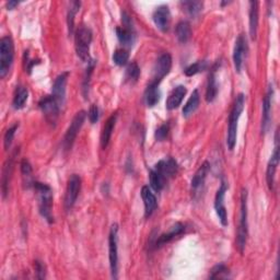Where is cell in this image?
Wrapping results in <instances>:
<instances>
[{"label": "cell", "mask_w": 280, "mask_h": 280, "mask_svg": "<svg viewBox=\"0 0 280 280\" xmlns=\"http://www.w3.org/2000/svg\"><path fill=\"white\" fill-rule=\"evenodd\" d=\"M39 106L42 113L44 114L45 119L48 123L51 125H55L57 118L59 116L61 107L59 103L56 101V99L53 96H46L41 99V101L39 102Z\"/></svg>", "instance_id": "9c48e42d"}, {"label": "cell", "mask_w": 280, "mask_h": 280, "mask_svg": "<svg viewBox=\"0 0 280 280\" xmlns=\"http://www.w3.org/2000/svg\"><path fill=\"white\" fill-rule=\"evenodd\" d=\"M80 190L81 178L77 174H73L68 181L66 195H65V208H66V210H70L71 208L74 207L79 193H80Z\"/></svg>", "instance_id": "30bf717a"}, {"label": "cell", "mask_w": 280, "mask_h": 280, "mask_svg": "<svg viewBox=\"0 0 280 280\" xmlns=\"http://www.w3.org/2000/svg\"><path fill=\"white\" fill-rule=\"evenodd\" d=\"M68 77L69 73L68 71H65V73H61L55 79L53 84L52 96L56 99V101L59 103L60 106L64 105L65 99H66V85L68 81Z\"/></svg>", "instance_id": "5bb4252c"}, {"label": "cell", "mask_w": 280, "mask_h": 280, "mask_svg": "<svg viewBox=\"0 0 280 280\" xmlns=\"http://www.w3.org/2000/svg\"><path fill=\"white\" fill-rule=\"evenodd\" d=\"M258 4L257 2L250 3V37L253 41L256 40L258 27Z\"/></svg>", "instance_id": "4316f807"}, {"label": "cell", "mask_w": 280, "mask_h": 280, "mask_svg": "<svg viewBox=\"0 0 280 280\" xmlns=\"http://www.w3.org/2000/svg\"><path fill=\"white\" fill-rule=\"evenodd\" d=\"M129 59V54L126 49H117L113 55V61L117 66H125Z\"/></svg>", "instance_id": "74e56055"}, {"label": "cell", "mask_w": 280, "mask_h": 280, "mask_svg": "<svg viewBox=\"0 0 280 280\" xmlns=\"http://www.w3.org/2000/svg\"><path fill=\"white\" fill-rule=\"evenodd\" d=\"M76 42V52L79 58L82 61L90 60V45L92 42V32L89 27L81 26L79 27L75 34Z\"/></svg>", "instance_id": "5b68a950"}, {"label": "cell", "mask_w": 280, "mask_h": 280, "mask_svg": "<svg viewBox=\"0 0 280 280\" xmlns=\"http://www.w3.org/2000/svg\"><path fill=\"white\" fill-rule=\"evenodd\" d=\"M155 171L159 172L161 175H163L167 179L173 177L177 173V163L174 159L172 158H168V159H164L158 162L154 168Z\"/></svg>", "instance_id": "e0dca14e"}, {"label": "cell", "mask_w": 280, "mask_h": 280, "mask_svg": "<svg viewBox=\"0 0 280 280\" xmlns=\"http://www.w3.org/2000/svg\"><path fill=\"white\" fill-rule=\"evenodd\" d=\"M18 127H19V124H16V125H13L12 127H10L8 129V131L6 132L5 137H4V146H5L6 150H8L10 148L11 143H12V140H13V137H14V135H16V132H17Z\"/></svg>", "instance_id": "ab89813d"}, {"label": "cell", "mask_w": 280, "mask_h": 280, "mask_svg": "<svg viewBox=\"0 0 280 280\" xmlns=\"http://www.w3.org/2000/svg\"><path fill=\"white\" fill-rule=\"evenodd\" d=\"M159 84L155 81H152L149 83V85L146 89L145 92V101L147 106L149 107H153L154 105H157V103L159 102L160 100V90H159Z\"/></svg>", "instance_id": "484cf974"}, {"label": "cell", "mask_w": 280, "mask_h": 280, "mask_svg": "<svg viewBox=\"0 0 280 280\" xmlns=\"http://www.w3.org/2000/svg\"><path fill=\"white\" fill-rule=\"evenodd\" d=\"M27 98H28L27 89H25L24 87H18V89L16 91V95H14V98H13V102H12V105L14 109L16 110L23 109L26 101H27Z\"/></svg>", "instance_id": "4dcf8cb0"}, {"label": "cell", "mask_w": 280, "mask_h": 280, "mask_svg": "<svg viewBox=\"0 0 280 280\" xmlns=\"http://www.w3.org/2000/svg\"><path fill=\"white\" fill-rule=\"evenodd\" d=\"M169 132H170V125L168 123H166V124L161 125L159 128L157 129V132L154 134V137L158 141H163V140L167 139Z\"/></svg>", "instance_id": "60d3db41"}, {"label": "cell", "mask_w": 280, "mask_h": 280, "mask_svg": "<svg viewBox=\"0 0 280 280\" xmlns=\"http://www.w3.org/2000/svg\"><path fill=\"white\" fill-rule=\"evenodd\" d=\"M140 76V68L136 61L131 63L126 69V79L131 82H136Z\"/></svg>", "instance_id": "e575fe53"}, {"label": "cell", "mask_w": 280, "mask_h": 280, "mask_svg": "<svg viewBox=\"0 0 280 280\" xmlns=\"http://www.w3.org/2000/svg\"><path fill=\"white\" fill-rule=\"evenodd\" d=\"M206 68H207V63L205 60H199V61H196L195 64L191 65V66H189L184 70V73L188 77H192V76H195L199 73H202V71H204Z\"/></svg>", "instance_id": "d590c367"}, {"label": "cell", "mask_w": 280, "mask_h": 280, "mask_svg": "<svg viewBox=\"0 0 280 280\" xmlns=\"http://www.w3.org/2000/svg\"><path fill=\"white\" fill-rule=\"evenodd\" d=\"M209 170H210L209 163L204 162L202 164V166L199 167V169L196 171L195 175H194L193 178H192V184H191L192 185V190L194 192L198 191L204 185L205 179H206V177L208 175V172H209Z\"/></svg>", "instance_id": "d4e9b609"}, {"label": "cell", "mask_w": 280, "mask_h": 280, "mask_svg": "<svg viewBox=\"0 0 280 280\" xmlns=\"http://www.w3.org/2000/svg\"><path fill=\"white\" fill-rule=\"evenodd\" d=\"M175 35L181 43L189 42L192 38V27L188 21H181L175 27Z\"/></svg>", "instance_id": "83f0119b"}, {"label": "cell", "mask_w": 280, "mask_h": 280, "mask_svg": "<svg viewBox=\"0 0 280 280\" xmlns=\"http://www.w3.org/2000/svg\"><path fill=\"white\" fill-rule=\"evenodd\" d=\"M186 92H188V90H186L184 85H177V87L170 93V96L167 100V109L172 111L178 107L179 104L182 103L184 97L186 96Z\"/></svg>", "instance_id": "44dd1931"}, {"label": "cell", "mask_w": 280, "mask_h": 280, "mask_svg": "<svg viewBox=\"0 0 280 280\" xmlns=\"http://www.w3.org/2000/svg\"><path fill=\"white\" fill-rule=\"evenodd\" d=\"M109 257L112 277L117 279L118 272V226L114 224L111 227L109 235Z\"/></svg>", "instance_id": "52a82bcc"}, {"label": "cell", "mask_w": 280, "mask_h": 280, "mask_svg": "<svg viewBox=\"0 0 280 280\" xmlns=\"http://www.w3.org/2000/svg\"><path fill=\"white\" fill-rule=\"evenodd\" d=\"M85 116H87V114H85L84 111L78 112L75 115V117L73 118V121L70 123V126L68 127L67 132L65 134L63 139V147L66 151H68V150L73 148L75 140L77 138V135L79 132H80V129L84 123Z\"/></svg>", "instance_id": "ba28073f"}, {"label": "cell", "mask_w": 280, "mask_h": 280, "mask_svg": "<svg viewBox=\"0 0 280 280\" xmlns=\"http://www.w3.org/2000/svg\"><path fill=\"white\" fill-rule=\"evenodd\" d=\"M218 65L216 64L211 69L209 74V79H208V85H207V91H206V101L207 102H212L214 99H216L218 95V82H217V77H216V71H217Z\"/></svg>", "instance_id": "603a6c76"}, {"label": "cell", "mask_w": 280, "mask_h": 280, "mask_svg": "<svg viewBox=\"0 0 280 280\" xmlns=\"http://www.w3.org/2000/svg\"><path fill=\"white\" fill-rule=\"evenodd\" d=\"M247 53V41L246 38L244 37L243 34L239 35V38L235 41V45L233 49V63H234V68L235 70L240 73L244 58H245Z\"/></svg>", "instance_id": "4fadbf2b"}, {"label": "cell", "mask_w": 280, "mask_h": 280, "mask_svg": "<svg viewBox=\"0 0 280 280\" xmlns=\"http://www.w3.org/2000/svg\"><path fill=\"white\" fill-rule=\"evenodd\" d=\"M116 120H117V114L116 113L112 114L111 116L109 117V119L106 120V123L103 127L102 134H101V147L103 149H105L107 146H109L115 124H116Z\"/></svg>", "instance_id": "cb8c5ba5"}, {"label": "cell", "mask_w": 280, "mask_h": 280, "mask_svg": "<svg viewBox=\"0 0 280 280\" xmlns=\"http://www.w3.org/2000/svg\"><path fill=\"white\" fill-rule=\"evenodd\" d=\"M171 67H172L171 55L168 53L162 54L159 58H158L154 65L152 81L160 83L162 79L170 73Z\"/></svg>", "instance_id": "7c38bea8"}, {"label": "cell", "mask_w": 280, "mask_h": 280, "mask_svg": "<svg viewBox=\"0 0 280 280\" xmlns=\"http://www.w3.org/2000/svg\"><path fill=\"white\" fill-rule=\"evenodd\" d=\"M33 188L38 194L39 199V210L42 214V217L44 218L48 224H52L54 221L53 217V193L52 189L48 185L43 184L40 182H34Z\"/></svg>", "instance_id": "7a4b0ae2"}, {"label": "cell", "mask_w": 280, "mask_h": 280, "mask_svg": "<svg viewBox=\"0 0 280 280\" xmlns=\"http://www.w3.org/2000/svg\"><path fill=\"white\" fill-rule=\"evenodd\" d=\"M184 231H185V226L183 224L177 222V224H175L169 230L168 233H164L158 238V240L155 241V247H161L163 245H166V244L170 243L172 240H174L176 236L181 235Z\"/></svg>", "instance_id": "ac0fdd59"}, {"label": "cell", "mask_w": 280, "mask_h": 280, "mask_svg": "<svg viewBox=\"0 0 280 280\" xmlns=\"http://www.w3.org/2000/svg\"><path fill=\"white\" fill-rule=\"evenodd\" d=\"M181 6L190 16L196 17L197 14H199L200 11L203 10L204 4L202 2H182Z\"/></svg>", "instance_id": "1f68e13d"}, {"label": "cell", "mask_w": 280, "mask_h": 280, "mask_svg": "<svg viewBox=\"0 0 280 280\" xmlns=\"http://www.w3.org/2000/svg\"><path fill=\"white\" fill-rule=\"evenodd\" d=\"M210 279H224L229 277V268L224 264L214 266L210 271Z\"/></svg>", "instance_id": "8d00e7d4"}, {"label": "cell", "mask_w": 280, "mask_h": 280, "mask_svg": "<svg viewBox=\"0 0 280 280\" xmlns=\"http://www.w3.org/2000/svg\"><path fill=\"white\" fill-rule=\"evenodd\" d=\"M14 44L10 37H4L0 40V78L8 75L13 63Z\"/></svg>", "instance_id": "3957f363"}, {"label": "cell", "mask_w": 280, "mask_h": 280, "mask_svg": "<svg viewBox=\"0 0 280 280\" xmlns=\"http://www.w3.org/2000/svg\"><path fill=\"white\" fill-rule=\"evenodd\" d=\"M245 105V96L239 95L235 99L233 107L229 115V127H228V135H227V145L230 150H233L236 143V133H238V124L241 114L244 110Z\"/></svg>", "instance_id": "6da1fadb"}, {"label": "cell", "mask_w": 280, "mask_h": 280, "mask_svg": "<svg viewBox=\"0 0 280 280\" xmlns=\"http://www.w3.org/2000/svg\"><path fill=\"white\" fill-rule=\"evenodd\" d=\"M14 155H16V152H14L10 158H8V160L6 161L5 166H4L3 177H2V191H3L4 198L7 196V194H8V192H9V182H10V177H11L12 170H13Z\"/></svg>", "instance_id": "7402d4cb"}, {"label": "cell", "mask_w": 280, "mask_h": 280, "mask_svg": "<svg viewBox=\"0 0 280 280\" xmlns=\"http://www.w3.org/2000/svg\"><path fill=\"white\" fill-rule=\"evenodd\" d=\"M199 101H200L199 93H198L197 90H195L192 93L191 98L189 99V101L186 102L184 109H183V115L185 117H189L190 115H192L194 112H195L198 109Z\"/></svg>", "instance_id": "f546056e"}, {"label": "cell", "mask_w": 280, "mask_h": 280, "mask_svg": "<svg viewBox=\"0 0 280 280\" xmlns=\"http://www.w3.org/2000/svg\"><path fill=\"white\" fill-rule=\"evenodd\" d=\"M228 186L225 182H222L219 190L217 191L216 197H214V209H216L217 216L221 222V225L226 227L228 226V213L225 206V196Z\"/></svg>", "instance_id": "8fae6325"}, {"label": "cell", "mask_w": 280, "mask_h": 280, "mask_svg": "<svg viewBox=\"0 0 280 280\" xmlns=\"http://www.w3.org/2000/svg\"><path fill=\"white\" fill-rule=\"evenodd\" d=\"M141 198L143 200V205H145V214L146 217H150L157 209V198L154 194L151 192L148 186H143L141 190Z\"/></svg>", "instance_id": "ffe728a7"}, {"label": "cell", "mask_w": 280, "mask_h": 280, "mask_svg": "<svg viewBox=\"0 0 280 280\" xmlns=\"http://www.w3.org/2000/svg\"><path fill=\"white\" fill-rule=\"evenodd\" d=\"M153 21L157 27L162 32L169 30L171 22V12L168 6H160L153 13Z\"/></svg>", "instance_id": "2e32d148"}, {"label": "cell", "mask_w": 280, "mask_h": 280, "mask_svg": "<svg viewBox=\"0 0 280 280\" xmlns=\"http://www.w3.org/2000/svg\"><path fill=\"white\" fill-rule=\"evenodd\" d=\"M121 22H123V26L116 27L117 39L123 46L132 47L136 39V33L132 18L125 11L121 12Z\"/></svg>", "instance_id": "8992f818"}, {"label": "cell", "mask_w": 280, "mask_h": 280, "mask_svg": "<svg viewBox=\"0 0 280 280\" xmlns=\"http://www.w3.org/2000/svg\"><path fill=\"white\" fill-rule=\"evenodd\" d=\"M88 116H89V119H90V121H91V124H96L97 121L99 120V116H100V114H99V107H98L96 104H92V105H91L90 110H89Z\"/></svg>", "instance_id": "b9f144b4"}, {"label": "cell", "mask_w": 280, "mask_h": 280, "mask_svg": "<svg viewBox=\"0 0 280 280\" xmlns=\"http://www.w3.org/2000/svg\"><path fill=\"white\" fill-rule=\"evenodd\" d=\"M271 99H272V87L269 85L266 97L263 102V120H262V132L266 133L270 124V114H271Z\"/></svg>", "instance_id": "d6986e66"}, {"label": "cell", "mask_w": 280, "mask_h": 280, "mask_svg": "<svg viewBox=\"0 0 280 280\" xmlns=\"http://www.w3.org/2000/svg\"><path fill=\"white\" fill-rule=\"evenodd\" d=\"M34 268H35V271H37V277L39 279L45 278V265L44 264L40 261H35Z\"/></svg>", "instance_id": "7bdbcfd3"}, {"label": "cell", "mask_w": 280, "mask_h": 280, "mask_svg": "<svg viewBox=\"0 0 280 280\" xmlns=\"http://www.w3.org/2000/svg\"><path fill=\"white\" fill-rule=\"evenodd\" d=\"M149 177H150V185H151V188L155 192H161L168 182V179L163 175H161L159 172L155 171L154 169L150 171Z\"/></svg>", "instance_id": "f1b7e54d"}, {"label": "cell", "mask_w": 280, "mask_h": 280, "mask_svg": "<svg viewBox=\"0 0 280 280\" xmlns=\"http://www.w3.org/2000/svg\"><path fill=\"white\" fill-rule=\"evenodd\" d=\"M247 234V191L243 189L241 193L240 225L238 229V238H236V243H238V247L241 253H243L244 248H245Z\"/></svg>", "instance_id": "277c9868"}, {"label": "cell", "mask_w": 280, "mask_h": 280, "mask_svg": "<svg viewBox=\"0 0 280 280\" xmlns=\"http://www.w3.org/2000/svg\"><path fill=\"white\" fill-rule=\"evenodd\" d=\"M81 4L79 2H74L71 3L70 8L68 10V18H67V22H68V30L69 34L74 33V27H75V17L76 13L80 9Z\"/></svg>", "instance_id": "d6a6232c"}, {"label": "cell", "mask_w": 280, "mask_h": 280, "mask_svg": "<svg viewBox=\"0 0 280 280\" xmlns=\"http://www.w3.org/2000/svg\"><path fill=\"white\" fill-rule=\"evenodd\" d=\"M276 147L274 150V153L271 154L270 160L268 162L267 170H266V181L268 189L270 191L274 190V182H275V174H276V170L279 164V148H278V133L276 134Z\"/></svg>", "instance_id": "9a60e30c"}, {"label": "cell", "mask_w": 280, "mask_h": 280, "mask_svg": "<svg viewBox=\"0 0 280 280\" xmlns=\"http://www.w3.org/2000/svg\"><path fill=\"white\" fill-rule=\"evenodd\" d=\"M19 5L18 2H9L8 4H7V7H8V10H12L14 7H17Z\"/></svg>", "instance_id": "ee69618b"}, {"label": "cell", "mask_w": 280, "mask_h": 280, "mask_svg": "<svg viewBox=\"0 0 280 280\" xmlns=\"http://www.w3.org/2000/svg\"><path fill=\"white\" fill-rule=\"evenodd\" d=\"M21 174H22L25 185L28 186L34 184V182H32V167L30 162L25 159L21 161Z\"/></svg>", "instance_id": "836d02e7"}, {"label": "cell", "mask_w": 280, "mask_h": 280, "mask_svg": "<svg viewBox=\"0 0 280 280\" xmlns=\"http://www.w3.org/2000/svg\"><path fill=\"white\" fill-rule=\"evenodd\" d=\"M95 65H96V61H95V60H91V59H90V60L88 61V68H87V71H85L84 79H83V85H82L83 95H84V96H87V95H88L89 84H90V78H91V75H92L93 69H95Z\"/></svg>", "instance_id": "f35d334b"}]
</instances>
